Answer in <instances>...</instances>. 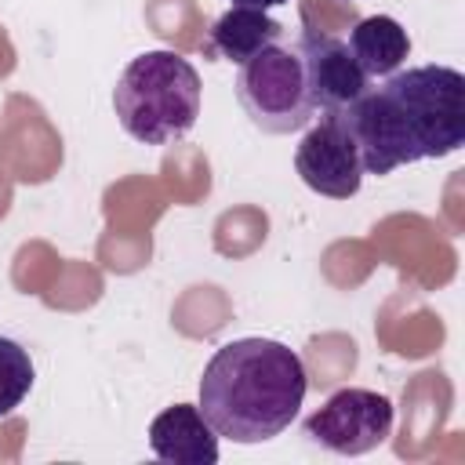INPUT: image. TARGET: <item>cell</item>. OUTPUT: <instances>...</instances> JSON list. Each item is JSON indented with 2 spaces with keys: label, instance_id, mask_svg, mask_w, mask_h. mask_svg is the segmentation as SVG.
<instances>
[{
  "label": "cell",
  "instance_id": "6da1fadb",
  "mask_svg": "<svg viewBox=\"0 0 465 465\" xmlns=\"http://www.w3.org/2000/svg\"><path fill=\"white\" fill-rule=\"evenodd\" d=\"M341 120L363 174L381 178L403 163L450 156L465 142V76L450 65L396 69L341 109Z\"/></svg>",
  "mask_w": 465,
  "mask_h": 465
},
{
  "label": "cell",
  "instance_id": "ba28073f",
  "mask_svg": "<svg viewBox=\"0 0 465 465\" xmlns=\"http://www.w3.org/2000/svg\"><path fill=\"white\" fill-rule=\"evenodd\" d=\"M149 447L160 461H171V465L218 461V432L207 425V418L193 403H174L160 411L149 425Z\"/></svg>",
  "mask_w": 465,
  "mask_h": 465
},
{
  "label": "cell",
  "instance_id": "52a82bcc",
  "mask_svg": "<svg viewBox=\"0 0 465 465\" xmlns=\"http://www.w3.org/2000/svg\"><path fill=\"white\" fill-rule=\"evenodd\" d=\"M294 47L302 54L316 113H341L371 87V76L356 65L345 40L327 36V33H302Z\"/></svg>",
  "mask_w": 465,
  "mask_h": 465
},
{
  "label": "cell",
  "instance_id": "8992f818",
  "mask_svg": "<svg viewBox=\"0 0 465 465\" xmlns=\"http://www.w3.org/2000/svg\"><path fill=\"white\" fill-rule=\"evenodd\" d=\"M294 171L298 178L331 200H349L363 185V163L356 153V142L341 120V113H323L320 124L305 131V138L294 149Z\"/></svg>",
  "mask_w": 465,
  "mask_h": 465
},
{
  "label": "cell",
  "instance_id": "8fae6325",
  "mask_svg": "<svg viewBox=\"0 0 465 465\" xmlns=\"http://www.w3.org/2000/svg\"><path fill=\"white\" fill-rule=\"evenodd\" d=\"M33 381H36V367H33L29 352L15 338H0V418H7L15 407H22Z\"/></svg>",
  "mask_w": 465,
  "mask_h": 465
},
{
  "label": "cell",
  "instance_id": "3957f363",
  "mask_svg": "<svg viewBox=\"0 0 465 465\" xmlns=\"http://www.w3.org/2000/svg\"><path fill=\"white\" fill-rule=\"evenodd\" d=\"M200 91V73L189 58L178 51H142L124 65L113 87V109L134 142L167 145L196 127Z\"/></svg>",
  "mask_w": 465,
  "mask_h": 465
},
{
  "label": "cell",
  "instance_id": "277c9868",
  "mask_svg": "<svg viewBox=\"0 0 465 465\" xmlns=\"http://www.w3.org/2000/svg\"><path fill=\"white\" fill-rule=\"evenodd\" d=\"M236 98L247 120L265 134H294L316 116L302 54L294 44L283 40L240 65Z\"/></svg>",
  "mask_w": 465,
  "mask_h": 465
},
{
  "label": "cell",
  "instance_id": "9c48e42d",
  "mask_svg": "<svg viewBox=\"0 0 465 465\" xmlns=\"http://www.w3.org/2000/svg\"><path fill=\"white\" fill-rule=\"evenodd\" d=\"M280 40H283V25H280L276 18H269V15L258 11V7H236V4H232L225 15L214 18L207 47H211L218 58L243 65L247 58H254L258 51H265V47H272V44H280Z\"/></svg>",
  "mask_w": 465,
  "mask_h": 465
},
{
  "label": "cell",
  "instance_id": "7a4b0ae2",
  "mask_svg": "<svg viewBox=\"0 0 465 465\" xmlns=\"http://www.w3.org/2000/svg\"><path fill=\"white\" fill-rule=\"evenodd\" d=\"M309 392L302 356L272 338L225 341L203 367L200 414L232 443H265L302 411Z\"/></svg>",
  "mask_w": 465,
  "mask_h": 465
},
{
  "label": "cell",
  "instance_id": "7c38bea8",
  "mask_svg": "<svg viewBox=\"0 0 465 465\" xmlns=\"http://www.w3.org/2000/svg\"><path fill=\"white\" fill-rule=\"evenodd\" d=\"M236 7H258V11H269V7H280L287 0H232Z\"/></svg>",
  "mask_w": 465,
  "mask_h": 465
},
{
  "label": "cell",
  "instance_id": "30bf717a",
  "mask_svg": "<svg viewBox=\"0 0 465 465\" xmlns=\"http://www.w3.org/2000/svg\"><path fill=\"white\" fill-rule=\"evenodd\" d=\"M349 51L356 58V65L367 73V76H392L407 54H411V36L407 29L389 18V15H371V18H360L349 33Z\"/></svg>",
  "mask_w": 465,
  "mask_h": 465
},
{
  "label": "cell",
  "instance_id": "5b68a950",
  "mask_svg": "<svg viewBox=\"0 0 465 465\" xmlns=\"http://www.w3.org/2000/svg\"><path fill=\"white\" fill-rule=\"evenodd\" d=\"M392 400L374 392V389H338L323 400V407H316L309 418H305V436L312 443H320L323 450L331 454H345V458H356V454H367V450H378L389 432H392Z\"/></svg>",
  "mask_w": 465,
  "mask_h": 465
}]
</instances>
